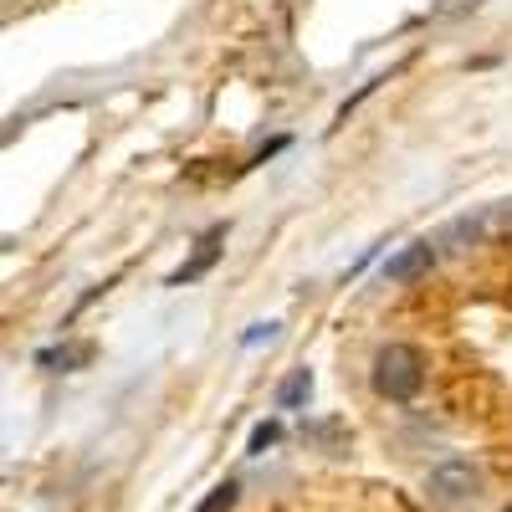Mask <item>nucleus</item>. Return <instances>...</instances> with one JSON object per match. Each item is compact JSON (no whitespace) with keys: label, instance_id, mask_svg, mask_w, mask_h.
<instances>
[{"label":"nucleus","instance_id":"7ed1b4c3","mask_svg":"<svg viewBox=\"0 0 512 512\" xmlns=\"http://www.w3.org/2000/svg\"><path fill=\"white\" fill-rule=\"evenodd\" d=\"M492 236H512V205H482L472 216L451 221L441 246H477V241H492Z\"/></svg>","mask_w":512,"mask_h":512},{"label":"nucleus","instance_id":"423d86ee","mask_svg":"<svg viewBox=\"0 0 512 512\" xmlns=\"http://www.w3.org/2000/svg\"><path fill=\"white\" fill-rule=\"evenodd\" d=\"M308 395H313V374H308V369H292V374L282 379V390H277V405H282V410H303Z\"/></svg>","mask_w":512,"mask_h":512},{"label":"nucleus","instance_id":"6e6552de","mask_svg":"<svg viewBox=\"0 0 512 512\" xmlns=\"http://www.w3.org/2000/svg\"><path fill=\"white\" fill-rule=\"evenodd\" d=\"M277 436H282V425H277V420H262V425H256V431H251L246 451H251V456H262L267 446H277Z\"/></svg>","mask_w":512,"mask_h":512},{"label":"nucleus","instance_id":"1a4fd4ad","mask_svg":"<svg viewBox=\"0 0 512 512\" xmlns=\"http://www.w3.org/2000/svg\"><path fill=\"white\" fill-rule=\"evenodd\" d=\"M88 354H93L88 344H77V349H47V354H41V364H47V369H52V364H62V369H67V364H82Z\"/></svg>","mask_w":512,"mask_h":512},{"label":"nucleus","instance_id":"f03ea898","mask_svg":"<svg viewBox=\"0 0 512 512\" xmlns=\"http://www.w3.org/2000/svg\"><path fill=\"white\" fill-rule=\"evenodd\" d=\"M477 492H482V466L477 461H441L436 472L425 477V497H431L436 507H446V512L477 502Z\"/></svg>","mask_w":512,"mask_h":512},{"label":"nucleus","instance_id":"9b49d317","mask_svg":"<svg viewBox=\"0 0 512 512\" xmlns=\"http://www.w3.org/2000/svg\"><path fill=\"white\" fill-rule=\"evenodd\" d=\"M502 512H512V507H502Z\"/></svg>","mask_w":512,"mask_h":512},{"label":"nucleus","instance_id":"f257e3e1","mask_svg":"<svg viewBox=\"0 0 512 512\" xmlns=\"http://www.w3.org/2000/svg\"><path fill=\"white\" fill-rule=\"evenodd\" d=\"M420 384H425V364H420V354L410 344H384L374 354V390L384 400L405 405V400L420 395Z\"/></svg>","mask_w":512,"mask_h":512},{"label":"nucleus","instance_id":"39448f33","mask_svg":"<svg viewBox=\"0 0 512 512\" xmlns=\"http://www.w3.org/2000/svg\"><path fill=\"white\" fill-rule=\"evenodd\" d=\"M431 267H436V246L431 241H410V246H400L390 262H384V282H415Z\"/></svg>","mask_w":512,"mask_h":512},{"label":"nucleus","instance_id":"9d476101","mask_svg":"<svg viewBox=\"0 0 512 512\" xmlns=\"http://www.w3.org/2000/svg\"><path fill=\"white\" fill-rule=\"evenodd\" d=\"M262 338L272 344V338H277V323H251V333L241 338V344H246V349H256V344H262Z\"/></svg>","mask_w":512,"mask_h":512},{"label":"nucleus","instance_id":"0eeeda50","mask_svg":"<svg viewBox=\"0 0 512 512\" xmlns=\"http://www.w3.org/2000/svg\"><path fill=\"white\" fill-rule=\"evenodd\" d=\"M236 497H241V487L226 477V482H216V487H210V497H205L195 512H231V507H236Z\"/></svg>","mask_w":512,"mask_h":512},{"label":"nucleus","instance_id":"20e7f679","mask_svg":"<svg viewBox=\"0 0 512 512\" xmlns=\"http://www.w3.org/2000/svg\"><path fill=\"white\" fill-rule=\"evenodd\" d=\"M221 241H226V226H210L200 241H195V251H190V262L185 267H175L169 272V287H190V282H200L210 267L221 262Z\"/></svg>","mask_w":512,"mask_h":512}]
</instances>
